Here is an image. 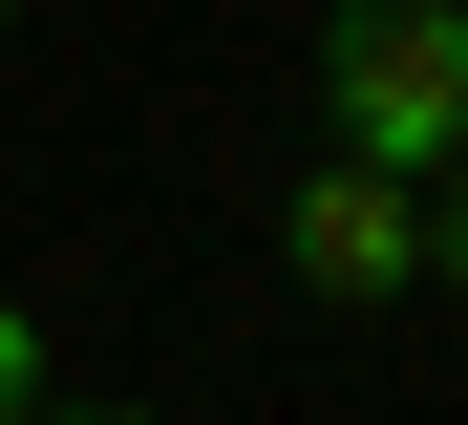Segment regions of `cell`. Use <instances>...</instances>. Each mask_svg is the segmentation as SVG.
I'll return each instance as SVG.
<instances>
[{
  "label": "cell",
  "instance_id": "1",
  "mask_svg": "<svg viewBox=\"0 0 468 425\" xmlns=\"http://www.w3.org/2000/svg\"><path fill=\"white\" fill-rule=\"evenodd\" d=\"M320 128H341V170H426L468 149V0H341L320 22Z\"/></svg>",
  "mask_w": 468,
  "mask_h": 425
},
{
  "label": "cell",
  "instance_id": "6",
  "mask_svg": "<svg viewBox=\"0 0 468 425\" xmlns=\"http://www.w3.org/2000/svg\"><path fill=\"white\" fill-rule=\"evenodd\" d=\"M0 22H22V0H0Z\"/></svg>",
  "mask_w": 468,
  "mask_h": 425
},
{
  "label": "cell",
  "instance_id": "5",
  "mask_svg": "<svg viewBox=\"0 0 468 425\" xmlns=\"http://www.w3.org/2000/svg\"><path fill=\"white\" fill-rule=\"evenodd\" d=\"M22 425H149V404H64V383H43V404H22Z\"/></svg>",
  "mask_w": 468,
  "mask_h": 425
},
{
  "label": "cell",
  "instance_id": "4",
  "mask_svg": "<svg viewBox=\"0 0 468 425\" xmlns=\"http://www.w3.org/2000/svg\"><path fill=\"white\" fill-rule=\"evenodd\" d=\"M22 404H43V319L0 298V425H22Z\"/></svg>",
  "mask_w": 468,
  "mask_h": 425
},
{
  "label": "cell",
  "instance_id": "2",
  "mask_svg": "<svg viewBox=\"0 0 468 425\" xmlns=\"http://www.w3.org/2000/svg\"><path fill=\"white\" fill-rule=\"evenodd\" d=\"M277 255H298V277H320V298H426V192H405V170H298V192H277Z\"/></svg>",
  "mask_w": 468,
  "mask_h": 425
},
{
  "label": "cell",
  "instance_id": "3",
  "mask_svg": "<svg viewBox=\"0 0 468 425\" xmlns=\"http://www.w3.org/2000/svg\"><path fill=\"white\" fill-rule=\"evenodd\" d=\"M426 277H447V298H468V149H447V170H426Z\"/></svg>",
  "mask_w": 468,
  "mask_h": 425
}]
</instances>
